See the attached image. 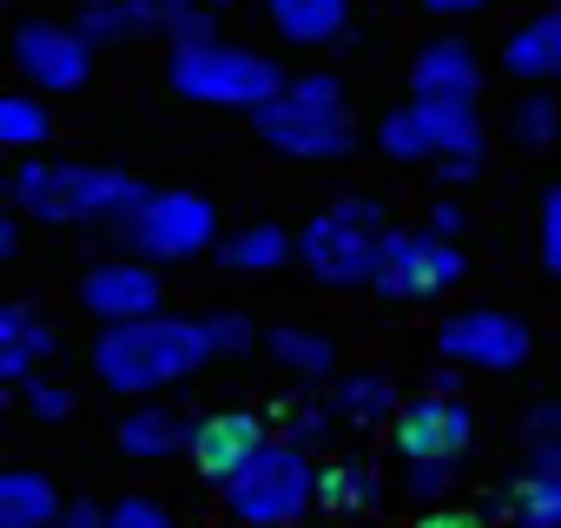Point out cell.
Returning <instances> with one entry per match:
<instances>
[{
	"label": "cell",
	"instance_id": "34",
	"mask_svg": "<svg viewBox=\"0 0 561 528\" xmlns=\"http://www.w3.org/2000/svg\"><path fill=\"white\" fill-rule=\"evenodd\" d=\"M541 264L548 278H561V185L541 192Z\"/></svg>",
	"mask_w": 561,
	"mask_h": 528
},
{
	"label": "cell",
	"instance_id": "6",
	"mask_svg": "<svg viewBox=\"0 0 561 528\" xmlns=\"http://www.w3.org/2000/svg\"><path fill=\"white\" fill-rule=\"evenodd\" d=\"M165 80L192 106H238V113H257L264 100H277V93L291 87V73L277 67L271 54L231 47V41H218V47H172Z\"/></svg>",
	"mask_w": 561,
	"mask_h": 528
},
{
	"label": "cell",
	"instance_id": "18",
	"mask_svg": "<svg viewBox=\"0 0 561 528\" xmlns=\"http://www.w3.org/2000/svg\"><path fill=\"white\" fill-rule=\"evenodd\" d=\"M264 14L291 47H331L351 34V0H264Z\"/></svg>",
	"mask_w": 561,
	"mask_h": 528
},
{
	"label": "cell",
	"instance_id": "14",
	"mask_svg": "<svg viewBox=\"0 0 561 528\" xmlns=\"http://www.w3.org/2000/svg\"><path fill=\"white\" fill-rule=\"evenodd\" d=\"M165 305V278L152 272L146 257H119V264H93L80 278V311L106 324H139V318H159Z\"/></svg>",
	"mask_w": 561,
	"mask_h": 528
},
{
	"label": "cell",
	"instance_id": "28",
	"mask_svg": "<svg viewBox=\"0 0 561 528\" xmlns=\"http://www.w3.org/2000/svg\"><path fill=\"white\" fill-rule=\"evenodd\" d=\"M508 133H515L522 146H554V139H561V100H554V93H528V100L508 113Z\"/></svg>",
	"mask_w": 561,
	"mask_h": 528
},
{
	"label": "cell",
	"instance_id": "30",
	"mask_svg": "<svg viewBox=\"0 0 561 528\" xmlns=\"http://www.w3.org/2000/svg\"><path fill=\"white\" fill-rule=\"evenodd\" d=\"M198 331H205V351H211V357H238V351H251V344H257V331H251V318H244V311H205V318H198Z\"/></svg>",
	"mask_w": 561,
	"mask_h": 528
},
{
	"label": "cell",
	"instance_id": "40",
	"mask_svg": "<svg viewBox=\"0 0 561 528\" xmlns=\"http://www.w3.org/2000/svg\"><path fill=\"white\" fill-rule=\"evenodd\" d=\"M489 0H423V14H482Z\"/></svg>",
	"mask_w": 561,
	"mask_h": 528
},
{
	"label": "cell",
	"instance_id": "9",
	"mask_svg": "<svg viewBox=\"0 0 561 528\" xmlns=\"http://www.w3.org/2000/svg\"><path fill=\"white\" fill-rule=\"evenodd\" d=\"M469 257L456 238L443 231H390L383 238V264H377V298H397V305H423V298H443L449 285H462Z\"/></svg>",
	"mask_w": 561,
	"mask_h": 528
},
{
	"label": "cell",
	"instance_id": "10",
	"mask_svg": "<svg viewBox=\"0 0 561 528\" xmlns=\"http://www.w3.org/2000/svg\"><path fill=\"white\" fill-rule=\"evenodd\" d=\"M436 351L456 364V370H482V377H508L535 357V331L515 318V311H495V305H476V311H456L443 318L436 331Z\"/></svg>",
	"mask_w": 561,
	"mask_h": 528
},
{
	"label": "cell",
	"instance_id": "21",
	"mask_svg": "<svg viewBox=\"0 0 561 528\" xmlns=\"http://www.w3.org/2000/svg\"><path fill=\"white\" fill-rule=\"evenodd\" d=\"M298 251V238L285 231V225H271V218H257V225H244V231H231L225 244H218V264L225 272H244V278H257V272H277Z\"/></svg>",
	"mask_w": 561,
	"mask_h": 528
},
{
	"label": "cell",
	"instance_id": "13",
	"mask_svg": "<svg viewBox=\"0 0 561 528\" xmlns=\"http://www.w3.org/2000/svg\"><path fill=\"white\" fill-rule=\"evenodd\" d=\"M264 449H271V416H257V410H211V416H198V429H192V469H198L211 489L238 482Z\"/></svg>",
	"mask_w": 561,
	"mask_h": 528
},
{
	"label": "cell",
	"instance_id": "35",
	"mask_svg": "<svg viewBox=\"0 0 561 528\" xmlns=\"http://www.w3.org/2000/svg\"><path fill=\"white\" fill-rule=\"evenodd\" d=\"M449 482H456V462H410V475H403V489H410L416 502H443Z\"/></svg>",
	"mask_w": 561,
	"mask_h": 528
},
{
	"label": "cell",
	"instance_id": "43",
	"mask_svg": "<svg viewBox=\"0 0 561 528\" xmlns=\"http://www.w3.org/2000/svg\"><path fill=\"white\" fill-rule=\"evenodd\" d=\"M548 14H554V41H561V8H548Z\"/></svg>",
	"mask_w": 561,
	"mask_h": 528
},
{
	"label": "cell",
	"instance_id": "27",
	"mask_svg": "<svg viewBox=\"0 0 561 528\" xmlns=\"http://www.w3.org/2000/svg\"><path fill=\"white\" fill-rule=\"evenodd\" d=\"M277 423H285V443L311 449V443H324L337 429V410L318 403V397H291V403H277Z\"/></svg>",
	"mask_w": 561,
	"mask_h": 528
},
{
	"label": "cell",
	"instance_id": "1",
	"mask_svg": "<svg viewBox=\"0 0 561 528\" xmlns=\"http://www.w3.org/2000/svg\"><path fill=\"white\" fill-rule=\"evenodd\" d=\"M8 198L34 225H126L152 192L133 172L113 165H60V159H21L8 179Z\"/></svg>",
	"mask_w": 561,
	"mask_h": 528
},
{
	"label": "cell",
	"instance_id": "16",
	"mask_svg": "<svg viewBox=\"0 0 561 528\" xmlns=\"http://www.w3.org/2000/svg\"><path fill=\"white\" fill-rule=\"evenodd\" d=\"M54 351H60V337L34 305H0V377L27 390Z\"/></svg>",
	"mask_w": 561,
	"mask_h": 528
},
{
	"label": "cell",
	"instance_id": "39",
	"mask_svg": "<svg viewBox=\"0 0 561 528\" xmlns=\"http://www.w3.org/2000/svg\"><path fill=\"white\" fill-rule=\"evenodd\" d=\"M60 528H106V508H100V502H67Z\"/></svg>",
	"mask_w": 561,
	"mask_h": 528
},
{
	"label": "cell",
	"instance_id": "41",
	"mask_svg": "<svg viewBox=\"0 0 561 528\" xmlns=\"http://www.w3.org/2000/svg\"><path fill=\"white\" fill-rule=\"evenodd\" d=\"M14 251H21V211L0 218V257H14Z\"/></svg>",
	"mask_w": 561,
	"mask_h": 528
},
{
	"label": "cell",
	"instance_id": "25",
	"mask_svg": "<svg viewBox=\"0 0 561 528\" xmlns=\"http://www.w3.org/2000/svg\"><path fill=\"white\" fill-rule=\"evenodd\" d=\"M515 528H561V469H528L515 482Z\"/></svg>",
	"mask_w": 561,
	"mask_h": 528
},
{
	"label": "cell",
	"instance_id": "24",
	"mask_svg": "<svg viewBox=\"0 0 561 528\" xmlns=\"http://www.w3.org/2000/svg\"><path fill=\"white\" fill-rule=\"evenodd\" d=\"M331 410H337V423H357V429H370V423H397V390H390V377H370V370H357V377H337V390H331Z\"/></svg>",
	"mask_w": 561,
	"mask_h": 528
},
{
	"label": "cell",
	"instance_id": "2",
	"mask_svg": "<svg viewBox=\"0 0 561 528\" xmlns=\"http://www.w3.org/2000/svg\"><path fill=\"white\" fill-rule=\"evenodd\" d=\"M205 331L198 318H139V324H106L93 337V377L119 397H159L165 383H185L205 364Z\"/></svg>",
	"mask_w": 561,
	"mask_h": 528
},
{
	"label": "cell",
	"instance_id": "26",
	"mask_svg": "<svg viewBox=\"0 0 561 528\" xmlns=\"http://www.w3.org/2000/svg\"><path fill=\"white\" fill-rule=\"evenodd\" d=\"M41 139H54V113H47L34 93H8V100H0V146L27 152V146H41Z\"/></svg>",
	"mask_w": 561,
	"mask_h": 528
},
{
	"label": "cell",
	"instance_id": "44",
	"mask_svg": "<svg viewBox=\"0 0 561 528\" xmlns=\"http://www.w3.org/2000/svg\"><path fill=\"white\" fill-rule=\"evenodd\" d=\"M205 8H211V14H218V8H231V0H205Z\"/></svg>",
	"mask_w": 561,
	"mask_h": 528
},
{
	"label": "cell",
	"instance_id": "42",
	"mask_svg": "<svg viewBox=\"0 0 561 528\" xmlns=\"http://www.w3.org/2000/svg\"><path fill=\"white\" fill-rule=\"evenodd\" d=\"M449 185H462V179H482V159H449V165H436Z\"/></svg>",
	"mask_w": 561,
	"mask_h": 528
},
{
	"label": "cell",
	"instance_id": "5",
	"mask_svg": "<svg viewBox=\"0 0 561 528\" xmlns=\"http://www.w3.org/2000/svg\"><path fill=\"white\" fill-rule=\"evenodd\" d=\"M318 475H324V462H311V449L271 436V449L218 495H225V515L238 528H298L318 502Z\"/></svg>",
	"mask_w": 561,
	"mask_h": 528
},
{
	"label": "cell",
	"instance_id": "23",
	"mask_svg": "<svg viewBox=\"0 0 561 528\" xmlns=\"http://www.w3.org/2000/svg\"><path fill=\"white\" fill-rule=\"evenodd\" d=\"M377 495H383V482L357 456H337L318 475V508H331V515H364V508H377Z\"/></svg>",
	"mask_w": 561,
	"mask_h": 528
},
{
	"label": "cell",
	"instance_id": "19",
	"mask_svg": "<svg viewBox=\"0 0 561 528\" xmlns=\"http://www.w3.org/2000/svg\"><path fill=\"white\" fill-rule=\"evenodd\" d=\"M67 502L54 489V475L41 469H8L0 475V528H60Z\"/></svg>",
	"mask_w": 561,
	"mask_h": 528
},
{
	"label": "cell",
	"instance_id": "12",
	"mask_svg": "<svg viewBox=\"0 0 561 528\" xmlns=\"http://www.w3.org/2000/svg\"><path fill=\"white\" fill-rule=\"evenodd\" d=\"M390 436H397V456H403V462H456V456L476 443V410H469L462 397L430 390V397H410V403L397 410Z\"/></svg>",
	"mask_w": 561,
	"mask_h": 528
},
{
	"label": "cell",
	"instance_id": "37",
	"mask_svg": "<svg viewBox=\"0 0 561 528\" xmlns=\"http://www.w3.org/2000/svg\"><path fill=\"white\" fill-rule=\"evenodd\" d=\"M185 8H198V0H139V14H146L152 27H172V21H179Z\"/></svg>",
	"mask_w": 561,
	"mask_h": 528
},
{
	"label": "cell",
	"instance_id": "15",
	"mask_svg": "<svg viewBox=\"0 0 561 528\" xmlns=\"http://www.w3.org/2000/svg\"><path fill=\"white\" fill-rule=\"evenodd\" d=\"M410 87L416 100H456V106H476L482 93V67H476V47L462 41H430L410 67Z\"/></svg>",
	"mask_w": 561,
	"mask_h": 528
},
{
	"label": "cell",
	"instance_id": "11",
	"mask_svg": "<svg viewBox=\"0 0 561 528\" xmlns=\"http://www.w3.org/2000/svg\"><path fill=\"white\" fill-rule=\"evenodd\" d=\"M14 67L34 93H73L93 73V41L60 21H21L14 27Z\"/></svg>",
	"mask_w": 561,
	"mask_h": 528
},
{
	"label": "cell",
	"instance_id": "36",
	"mask_svg": "<svg viewBox=\"0 0 561 528\" xmlns=\"http://www.w3.org/2000/svg\"><path fill=\"white\" fill-rule=\"evenodd\" d=\"M416 528H489V515H476V508H423Z\"/></svg>",
	"mask_w": 561,
	"mask_h": 528
},
{
	"label": "cell",
	"instance_id": "8",
	"mask_svg": "<svg viewBox=\"0 0 561 528\" xmlns=\"http://www.w3.org/2000/svg\"><path fill=\"white\" fill-rule=\"evenodd\" d=\"M119 231H126L133 257H146V264H185V257H198V251L218 244V205L198 198V192H152Z\"/></svg>",
	"mask_w": 561,
	"mask_h": 528
},
{
	"label": "cell",
	"instance_id": "17",
	"mask_svg": "<svg viewBox=\"0 0 561 528\" xmlns=\"http://www.w3.org/2000/svg\"><path fill=\"white\" fill-rule=\"evenodd\" d=\"M192 429L198 423H185L179 410H165V403H139V410H126V423H119V456H133V462H165V456H192Z\"/></svg>",
	"mask_w": 561,
	"mask_h": 528
},
{
	"label": "cell",
	"instance_id": "38",
	"mask_svg": "<svg viewBox=\"0 0 561 528\" xmlns=\"http://www.w3.org/2000/svg\"><path fill=\"white\" fill-rule=\"evenodd\" d=\"M430 231L456 238V231H462V205H456V198H436V205H430Z\"/></svg>",
	"mask_w": 561,
	"mask_h": 528
},
{
	"label": "cell",
	"instance_id": "20",
	"mask_svg": "<svg viewBox=\"0 0 561 528\" xmlns=\"http://www.w3.org/2000/svg\"><path fill=\"white\" fill-rule=\"evenodd\" d=\"M264 351H271V364L285 370V377H298V383H311V390L337 377V344H331L324 331L277 324V331H264Z\"/></svg>",
	"mask_w": 561,
	"mask_h": 528
},
{
	"label": "cell",
	"instance_id": "33",
	"mask_svg": "<svg viewBox=\"0 0 561 528\" xmlns=\"http://www.w3.org/2000/svg\"><path fill=\"white\" fill-rule=\"evenodd\" d=\"M165 34H172V47H218V14L198 0V8H185Z\"/></svg>",
	"mask_w": 561,
	"mask_h": 528
},
{
	"label": "cell",
	"instance_id": "32",
	"mask_svg": "<svg viewBox=\"0 0 561 528\" xmlns=\"http://www.w3.org/2000/svg\"><path fill=\"white\" fill-rule=\"evenodd\" d=\"M21 397H27V416H34V423H67V416H73V390H67V383L34 377Z\"/></svg>",
	"mask_w": 561,
	"mask_h": 528
},
{
	"label": "cell",
	"instance_id": "31",
	"mask_svg": "<svg viewBox=\"0 0 561 528\" xmlns=\"http://www.w3.org/2000/svg\"><path fill=\"white\" fill-rule=\"evenodd\" d=\"M106 528H179V521H172V508L152 502V495H119V502L106 508Z\"/></svg>",
	"mask_w": 561,
	"mask_h": 528
},
{
	"label": "cell",
	"instance_id": "4",
	"mask_svg": "<svg viewBox=\"0 0 561 528\" xmlns=\"http://www.w3.org/2000/svg\"><path fill=\"white\" fill-rule=\"evenodd\" d=\"M383 205L377 198H337L324 205L305 231H298V257H305V272L331 291H357V285H377V264H383Z\"/></svg>",
	"mask_w": 561,
	"mask_h": 528
},
{
	"label": "cell",
	"instance_id": "7",
	"mask_svg": "<svg viewBox=\"0 0 561 528\" xmlns=\"http://www.w3.org/2000/svg\"><path fill=\"white\" fill-rule=\"evenodd\" d=\"M377 146L397 165L482 159V119H476V106H456V100H410L377 126Z\"/></svg>",
	"mask_w": 561,
	"mask_h": 528
},
{
	"label": "cell",
	"instance_id": "29",
	"mask_svg": "<svg viewBox=\"0 0 561 528\" xmlns=\"http://www.w3.org/2000/svg\"><path fill=\"white\" fill-rule=\"evenodd\" d=\"M522 443H528V456H535L541 469H561V397L522 416Z\"/></svg>",
	"mask_w": 561,
	"mask_h": 528
},
{
	"label": "cell",
	"instance_id": "3",
	"mask_svg": "<svg viewBox=\"0 0 561 528\" xmlns=\"http://www.w3.org/2000/svg\"><path fill=\"white\" fill-rule=\"evenodd\" d=\"M251 126L277 159H291V165H331V159H344L357 146L344 80H331V73H298L277 100H264L251 113Z\"/></svg>",
	"mask_w": 561,
	"mask_h": 528
},
{
	"label": "cell",
	"instance_id": "22",
	"mask_svg": "<svg viewBox=\"0 0 561 528\" xmlns=\"http://www.w3.org/2000/svg\"><path fill=\"white\" fill-rule=\"evenodd\" d=\"M502 67L515 73V80H548V73H561V41H554V14H535V21H522L508 41H502Z\"/></svg>",
	"mask_w": 561,
	"mask_h": 528
}]
</instances>
